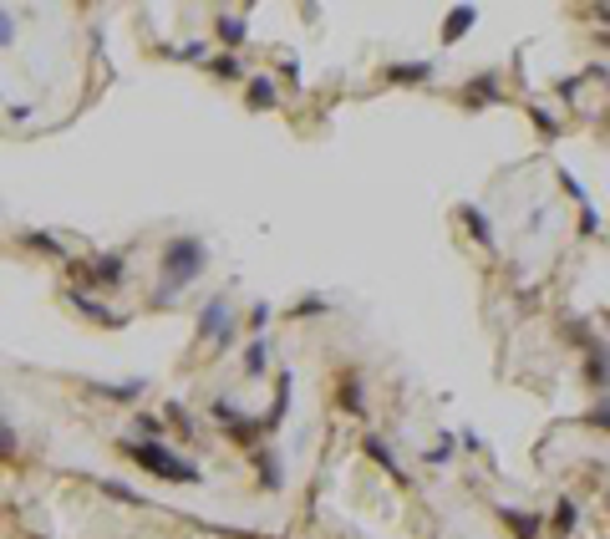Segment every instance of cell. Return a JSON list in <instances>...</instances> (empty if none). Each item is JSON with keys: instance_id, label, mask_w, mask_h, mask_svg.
I'll list each match as a JSON object with an SVG mask.
<instances>
[{"instance_id": "obj_18", "label": "cell", "mask_w": 610, "mask_h": 539, "mask_svg": "<svg viewBox=\"0 0 610 539\" xmlns=\"http://www.w3.org/2000/svg\"><path fill=\"white\" fill-rule=\"evenodd\" d=\"M265 367H270V341L255 336V341L245 347V377H265Z\"/></svg>"}, {"instance_id": "obj_9", "label": "cell", "mask_w": 610, "mask_h": 539, "mask_svg": "<svg viewBox=\"0 0 610 539\" xmlns=\"http://www.w3.org/2000/svg\"><path fill=\"white\" fill-rule=\"evenodd\" d=\"M255 474H260V488H265V494H280V488H286V474H280V458H275V448H255Z\"/></svg>"}, {"instance_id": "obj_19", "label": "cell", "mask_w": 610, "mask_h": 539, "mask_svg": "<svg viewBox=\"0 0 610 539\" xmlns=\"http://www.w3.org/2000/svg\"><path fill=\"white\" fill-rule=\"evenodd\" d=\"M473 21H479V11H473V5H458V11H448V26H442V41L453 46V41L463 36V31L473 26Z\"/></svg>"}, {"instance_id": "obj_27", "label": "cell", "mask_w": 610, "mask_h": 539, "mask_svg": "<svg viewBox=\"0 0 610 539\" xmlns=\"http://www.w3.org/2000/svg\"><path fill=\"white\" fill-rule=\"evenodd\" d=\"M290 316H325V300L321 296H300V306L290 310Z\"/></svg>"}, {"instance_id": "obj_25", "label": "cell", "mask_w": 610, "mask_h": 539, "mask_svg": "<svg viewBox=\"0 0 610 539\" xmlns=\"http://www.w3.org/2000/svg\"><path fill=\"white\" fill-rule=\"evenodd\" d=\"M26 244H31V250H41V255H52V260H66L62 240H52V234H26Z\"/></svg>"}, {"instance_id": "obj_3", "label": "cell", "mask_w": 610, "mask_h": 539, "mask_svg": "<svg viewBox=\"0 0 610 539\" xmlns=\"http://www.w3.org/2000/svg\"><path fill=\"white\" fill-rule=\"evenodd\" d=\"M234 336V310H229V300L224 296H214V300H204V310H198V341H229Z\"/></svg>"}, {"instance_id": "obj_13", "label": "cell", "mask_w": 610, "mask_h": 539, "mask_svg": "<svg viewBox=\"0 0 610 539\" xmlns=\"http://www.w3.org/2000/svg\"><path fill=\"white\" fill-rule=\"evenodd\" d=\"M458 219L468 224V234H473L483 250H494V224H489V214H483L479 204H463V209H458Z\"/></svg>"}, {"instance_id": "obj_24", "label": "cell", "mask_w": 610, "mask_h": 539, "mask_svg": "<svg viewBox=\"0 0 610 539\" xmlns=\"http://www.w3.org/2000/svg\"><path fill=\"white\" fill-rule=\"evenodd\" d=\"M163 423H173L183 437H194V417H189V407H183V402H169V407H163Z\"/></svg>"}, {"instance_id": "obj_4", "label": "cell", "mask_w": 610, "mask_h": 539, "mask_svg": "<svg viewBox=\"0 0 610 539\" xmlns=\"http://www.w3.org/2000/svg\"><path fill=\"white\" fill-rule=\"evenodd\" d=\"M72 275H77V280H97V285L112 290V285L128 280V260H122V255H97L92 265H72Z\"/></svg>"}, {"instance_id": "obj_21", "label": "cell", "mask_w": 610, "mask_h": 539, "mask_svg": "<svg viewBox=\"0 0 610 539\" xmlns=\"http://www.w3.org/2000/svg\"><path fill=\"white\" fill-rule=\"evenodd\" d=\"M214 31H219V41H224V46H239V41L249 36L239 15H219V21H214Z\"/></svg>"}, {"instance_id": "obj_2", "label": "cell", "mask_w": 610, "mask_h": 539, "mask_svg": "<svg viewBox=\"0 0 610 539\" xmlns=\"http://www.w3.org/2000/svg\"><path fill=\"white\" fill-rule=\"evenodd\" d=\"M122 453H128V458H138V463H143V474H153V478H169V484H204L198 463L169 453L163 443H143V437H132V443H122Z\"/></svg>"}, {"instance_id": "obj_5", "label": "cell", "mask_w": 610, "mask_h": 539, "mask_svg": "<svg viewBox=\"0 0 610 539\" xmlns=\"http://www.w3.org/2000/svg\"><path fill=\"white\" fill-rule=\"evenodd\" d=\"M438 77V66L432 62H392L382 66V82H397V87H417V82H432Z\"/></svg>"}, {"instance_id": "obj_6", "label": "cell", "mask_w": 610, "mask_h": 539, "mask_svg": "<svg viewBox=\"0 0 610 539\" xmlns=\"http://www.w3.org/2000/svg\"><path fill=\"white\" fill-rule=\"evenodd\" d=\"M499 519H504V529L514 539H539V534H545V519H539V514H529V509H508V504H504V509H499Z\"/></svg>"}, {"instance_id": "obj_12", "label": "cell", "mask_w": 610, "mask_h": 539, "mask_svg": "<svg viewBox=\"0 0 610 539\" xmlns=\"http://www.w3.org/2000/svg\"><path fill=\"white\" fill-rule=\"evenodd\" d=\"M66 300H72V306H77L82 316H87V321H107V326H122V316H112V310H107L102 300H92L87 290H82V285H72V290H66Z\"/></svg>"}, {"instance_id": "obj_32", "label": "cell", "mask_w": 610, "mask_h": 539, "mask_svg": "<svg viewBox=\"0 0 610 539\" xmlns=\"http://www.w3.org/2000/svg\"><path fill=\"white\" fill-rule=\"evenodd\" d=\"M280 72H286V82H300V62H295V56H280Z\"/></svg>"}, {"instance_id": "obj_23", "label": "cell", "mask_w": 610, "mask_h": 539, "mask_svg": "<svg viewBox=\"0 0 610 539\" xmlns=\"http://www.w3.org/2000/svg\"><path fill=\"white\" fill-rule=\"evenodd\" d=\"M97 484H102V494H107V499H117V504H143V494H138V488L117 484V478H97Z\"/></svg>"}, {"instance_id": "obj_10", "label": "cell", "mask_w": 610, "mask_h": 539, "mask_svg": "<svg viewBox=\"0 0 610 539\" xmlns=\"http://www.w3.org/2000/svg\"><path fill=\"white\" fill-rule=\"evenodd\" d=\"M463 103L468 107H494L499 103V72H483V77H473L463 87Z\"/></svg>"}, {"instance_id": "obj_16", "label": "cell", "mask_w": 610, "mask_h": 539, "mask_svg": "<svg viewBox=\"0 0 610 539\" xmlns=\"http://www.w3.org/2000/svg\"><path fill=\"white\" fill-rule=\"evenodd\" d=\"M148 392V382H97V397L107 402H138Z\"/></svg>"}, {"instance_id": "obj_14", "label": "cell", "mask_w": 610, "mask_h": 539, "mask_svg": "<svg viewBox=\"0 0 610 539\" xmlns=\"http://www.w3.org/2000/svg\"><path fill=\"white\" fill-rule=\"evenodd\" d=\"M336 407L341 412H351V417H362L366 412V402H362V382H356V372H346L336 382Z\"/></svg>"}, {"instance_id": "obj_8", "label": "cell", "mask_w": 610, "mask_h": 539, "mask_svg": "<svg viewBox=\"0 0 610 539\" xmlns=\"http://www.w3.org/2000/svg\"><path fill=\"white\" fill-rule=\"evenodd\" d=\"M362 453H366L372 463H382V468H387V474L397 478V484H412V474H402V463H397V453H392L377 433H366V437H362Z\"/></svg>"}, {"instance_id": "obj_29", "label": "cell", "mask_w": 610, "mask_h": 539, "mask_svg": "<svg viewBox=\"0 0 610 539\" xmlns=\"http://www.w3.org/2000/svg\"><path fill=\"white\" fill-rule=\"evenodd\" d=\"M270 316H275V310H270V306H265V300H260V306L249 310V331H265V326H270Z\"/></svg>"}, {"instance_id": "obj_33", "label": "cell", "mask_w": 610, "mask_h": 539, "mask_svg": "<svg viewBox=\"0 0 610 539\" xmlns=\"http://www.w3.org/2000/svg\"><path fill=\"white\" fill-rule=\"evenodd\" d=\"M458 443H463L468 453H479V448H483V437H479V433H458Z\"/></svg>"}, {"instance_id": "obj_1", "label": "cell", "mask_w": 610, "mask_h": 539, "mask_svg": "<svg viewBox=\"0 0 610 539\" xmlns=\"http://www.w3.org/2000/svg\"><path fill=\"white\" fill-rule=\"evenodd\" d=\"M208 265V244L198 234H179V240L163 244V285L153 290V306L169 310L183 296V285H194Z\"/></svg>"}, {"instance_id": "obj_17", "label": "cell", "mask_w": 610, "mask_h": 539, "mask_svg": "<svg viewBox=\"0 0 610 539\" xmlns=\"http://www.w3.org/2000/svg\"><path fill=\"white\" fill-rule=\"evenodd\" d=\"M575 524H580V504L559 499L555 504V519H549V534H575Z\"/></svg>"}, {"instance_id": "obj_15", "label": "cell", "mask_w": 610, "mask_h": 539, "mask_svg": "<svg viewBox=\"0 0 610 539\" xmlns=\"http://www.w3.org/2000/svg\"><path fill=\"white\" fill-rule=\"evenodd\" d=\"M208 412H214V423H219V427H229V437L239 433V427H249V417L234 407L229 397H214V402H208Z\"/></svg>"}, {"instance_id": "obj_7", "label": "cell", "mask_w": 610, "mask_h": 539, "mask_svg": "<svg viewBox=\"0 0 610 539\" xmlns=\"http://www.w3.org/2000/svg\"><path fill=\"white\" fill-rule=\"evenodd\" d=\"M585 377H590L595 392H605V387H610V347H605V341H590V347H585Z\"/></svg>"}, {"instance_id": "obj_20", "label": "cell", "mask_w": 610, "mask_h": 539, "mask_svg": "<svg viewBox=\"0 0 610 539\" xmlns=\"http://www.w3.org/2000/svg\"><path fill=\"white\" fill-rule=\"evenodd\" d=\"M208 77H219V82H245V62L234 52H224V56H214L208 62Z\"/></svg>"}, {"instance_id": "obj_26", "label": "cell", "mask_w": 610, "mask_h": 539, "mask_svg": "<svg viewBox=\"0 0 610 539\" xmlns=\"http://www.w3.org/2000/svg\"><path fill=\"white\" fill-rule=\"evenodd\" d=\"M585 423L595 427V433H610V397H600V402H595V407L585 412Z\"/></svg>"}, {"instance_id": "obj_22", "label": "cell", "mask_w": 610, "mask_h": 539, "mask_svg": "<svg viewBox=\"0 0 610 539\" xmlns=\"http://www.w3.org/2000/svg\"><path fill=\"white\" fill-rule=\"evenodd\" d=\"M132 433H143V443H163V417L138 412V417H132Z\"/></svg>"}, {"instance_id": "obj_30", "label": "cell", "mask_w": 610, "mask_h": 539, "mask_svg": "<svg viewBox=\"0 0 610 539\" xmlns=\"http://www.w3.org/2000/svg\"><path fill=\"white\" fill-rule=\"evenodd\" d=\"M580 234H600V214H595V209H580Z\"/></svg>"}, {"instance_id": "obj_28", "label": "cell", "mask_w": 610, "mask_h": 539, "mask_svg": "<svg viewBox=\"0 0 610 539\" xmlns=\"http://www.w3.org/2000/svg\"><path fill=\"white\" fill-rule=\"evenodd\" d=\"M529 117H534V128H539V132H549V138H555V132H559V122H555V117H549V113H545V107H529Z\"/></svg>"}, {"instance_id": "obj_11", "label": "cell", "mask_w": 610, "mask_h": 539, "mask_svg": "<svg viewBox=\"0 0 610 539\" xmlns=\"http://www.w3.org/2000/svg\"><path fill=\"white\" fill-rule=\"evenodd\" d=\"M245 103L255 107V113H270V107H280V87H275L270 77H249L245 82Z\"/></svg>"}, {"instance_id": "obj_31", "label": "cell", "mask_w": 610, "mask_h": 539, "mask_svg": "<svg viewBox=\"0 0 610 539\" xmlns=\"http://www.w3.org/2000/svg\"><path fill=\"white\" fill-rule=\"evenodd\" d=\"M448 458H453V437H442L438 448L428 453V463H448Z\"/></svg>"}]
</instances>
